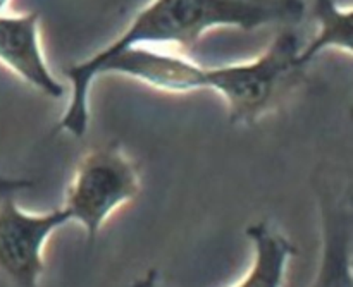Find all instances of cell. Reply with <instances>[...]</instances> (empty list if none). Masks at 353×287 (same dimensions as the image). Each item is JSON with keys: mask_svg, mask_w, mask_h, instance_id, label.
I'll return each instance as SVG.
<instances>
[{"mask_svg": "<svg viewBox=\"0 0 353 287\" xmlns=\"http://www.w3.org/2000/svg\"><path fill=\"white\" fill-rule=\"evenodd\" d=\"M305 9L303 0H148L100 50L159 47L186 52L214 30L293 28L302 23Z\"/></svg>", "mask_w": 353, "mask_h": 287, "instance_id": "1", "label": "cell"}, {"mask_svg": "<svg viewBox=\"0 0 353 287\" xmlns=\"http://www.w3.org/2000/svg\"><path fill=\"white\" fill-rule=\"evenodd\" d=\"M300 48L296 33L286 28L257 57L207 67V89L223 98L234 126H254L285 98L305 69L299 62Z\"/></svg>", "mask_w": 353, "mask_h": 287, "instance_id": "2", "label": "cell"}, {"mask_svg": "<svg viewBox=\"0 0 353 287\" xmlns=\"http://www.w3.org/2000/svg\"><path fill=\"white\" fill-rule=\"evenodd\" d=\"M140 193L141 176L133 158L119 143H109L83 155L65 188L62 209L71 222L83 227L92 246L107 220Z\"/></svg>", "mask_w": 353, "mask_h": 287, "instance_id": "3", "label": "cell"}, {"mask_svg": "<svg viewBox=\"0 0 353 287\" xmlns=\"http://www.w3.org/2000/svg\"><path fill=\"white\" fill-rule=\"evenodd\" d=\"M69 222L62 206L33 213L14 196L0 200V287H40L47 243Z\"/></svg>", "mask_w": 353, "mask_h": 287, "instance_id": "4", "label": "cell"}, {"mask_svg": "<svg viewBox=\"0 0 353 287\" xmlns=\"http://www.w3.org/2000/svg\"><path fill=\"white\" fill-rule=\"evenodd\" d=\"M316 193L323 227V250L319 270L312 287H353L350 186L341 188L324 178L316 182Z\"/></svg>", "mask_w": 353, "mask_h": 287, "instance_id": "5", "label": "cell"}, {"mask_svg": "<svg viewBox=\"0 0 353 287\" xmlns=\"http://www.w3.org/2000/svg\"><path fill=\"white\" fill-rule=\"evenodd\" d=\"M0 65L48 98L64 95L45 59L38 12L0 14Z\"/></svg>", "mask_w": 353, "mask_h": 287, "instance_id": "6", "label": "cell"}, {"mask_svg": "<svg viewBox=\"0 0 353 287\" xmlns=\"http://www.w3.org/2000/svg\"><path fill=\"white\" fill-rule=\"evenodd\" d=\"M247 237L252 244V262L243 275L230 287H283L295 246L272 224L255 222L247 227ZM152 287H162L161 279H154Z\"/></svg>", "mask_w": 353, "mask_h": 287, "instance_id": "7", "label": "cell"}, {"mask_svg": "<svg viewBox=\"0 0 353 287\" xmlns=\"http://www.w3.org/2000/svg\"><path fill=\"white\" fill-rule=\"evenodd\" d=\"M312 10L317 31L312 40L300 48V65L305 67L326 50H336L350 57L353 52L352 6L343 7L338 0H314Z\"/></svg>", "mask_w": 353, "mask_h": 287, "instance_id": "8", "label": "cell"}, {"mask_svg": "<svg viewBox=\"0 0 353 287\" xmlns=\"http://www.w3.org/2000/svg\"><path fill=\"white\" fill-rule=\"evenodd\" d=\"M33 188V181L21 178H7L0 174V200L14 196L16 193Z\"/></svg>", "mask_w": 353, "mask_h": 287, "instance_id": "9", "label": "cell"}, {"mask_svg": "<svg viewBox=\"0 0 353 287\" xmlns=\"http://www.w3.org/2000/svg\"><path fill=\"white\" fill-rule=\"evenodd\" d=\"M10 2H12V0H0V14L7 12V7L10 6Z\"/></svg>", "mask_w": 353, "mask_h": 287, "instance_id": "10", "label": "cell"}, {"mask_svg": "<svg viewBox=\"0 0 353 287\" xmlns=\"http://www.w3.org/2000/svg\"><path fill=\"white\" fill-rule=\"evenodd\" d=\"M143 279H145V277H141L140 281H137L133 286H130V287H148V286H147V281H143Z\"/></svg>", "mask_w": 353, "mask_h": 287, "instance_id": "11", "label": "cell"}]
</instances>
